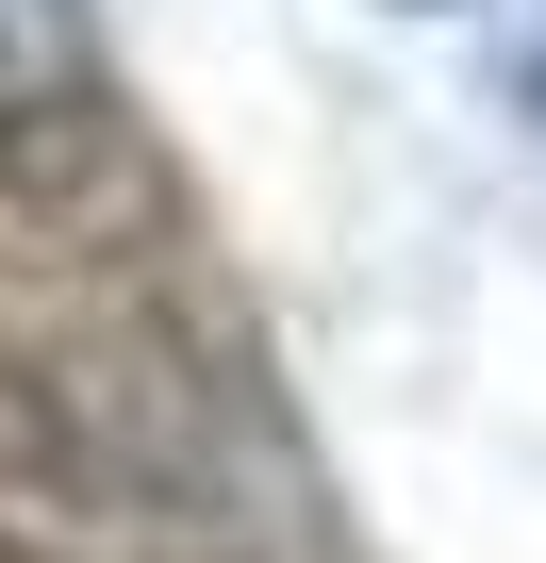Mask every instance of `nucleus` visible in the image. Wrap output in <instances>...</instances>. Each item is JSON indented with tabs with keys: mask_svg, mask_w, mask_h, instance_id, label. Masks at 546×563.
<instances>
[{
	"mask_svg": "<svg viewBox=\"0 0 546 563\" xmlns=\"http://www.w3.org/2000/svg\"><path fill=\"white\" fill-rule=\"evenodd\" d=\"M83 67H100L83 0H0V133H18V117H67Z\"/></svg>",
	"mask_w": 546,
	"mask_h": 563,
	"instance_id": "nucleus-1",
	"label": "nucleus"
},
{
	"mask_svg": "<svg viewBox=\"0 0 546 563\" xmlns=\"http://www.w3.org/2000/svg\"><path fill=\"white\" fill-rule=\"evenodd\" d=\"M497 100H513V117H530V133H546V0H530V18H513V34H497Z\"/></svg>",
	"mask_w": 546,
	"mask_h": 563,
	"instance_id": "nucleus-2",
	"label": "nucleus"
},
{
	"mask_svg": "<svg viewBox=\"0 0 546 563\" xmlns=\"http://www.w3.org/2000/svg\"><path fill=\"white\" fill-rule=\"evenodd\" d=\"M398 18H447V0H398Z\"/></svg>",
	"mask_w": 546,
	"mask_h": 563,
	"instance_id": "nucleus-3",
	"label": "nucleus"
}]
</instances>
